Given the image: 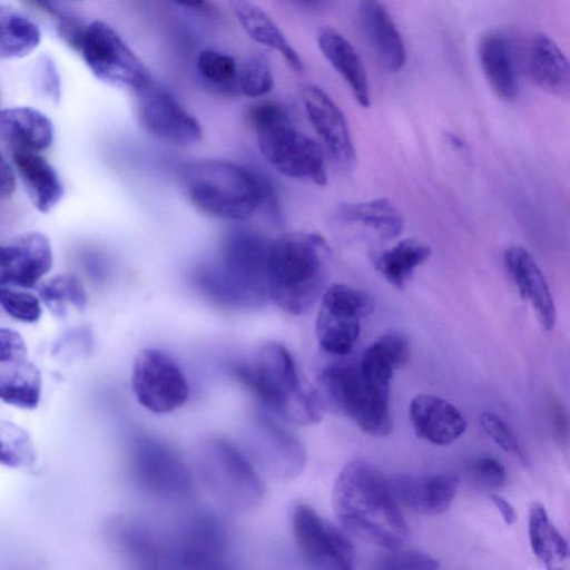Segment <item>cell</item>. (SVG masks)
Returning a JSON list of instances; mask_svg holds the SVG:
<instances>
[{
    "label": "cell",
    "mask_w": 570,
    "mask_h": 570,
    "mask_svg": "<svg viewBox=\"0 0 570 570\" xmlns=\"http://www.w3.org/2000/svg\"><path fill=\"white\" fill-rule=\"evenodd\" d=\"M373 297L345 284H333L321 296L315 333L322 350L334 356L347 355L361 332V320L371 315Z\"/></svg>",
    "instance_id": "30bf717a"
},
{
    "label": "cell",
    "mask_w": 570,
    "mask_h": 570,
    "mask_svg": "<svg viewBox=\"0 0 570 570\" xmlns=\"http://www.w3.org/2000/svg\"><path fill=\"white\" fill-rule=\"evenodd\" d=\"M121 550L142 568H169L167 532L145 520L128 519L117 524Z\"/></svg>",
    "instance_id": "83f0119b"
},
{
    "label": "cell",
    "mask_w": 570,
    "mask_h": 570,
    "mask_svg": "<svg viewBox=\"0 0 570 570\" xmlns=\"http://www.w3.org/2000/svg\"><path fill=\"white\" fill-rule=\"evenodd\" d=\"M504 265L520 295L527 299L544 331L556 325L557 313L549 286L531 254L521 246L511 245L503 254Z\"/></svg>",
    "instance_id": "ffe728a7"
},
{
    "label": "cell",
    "mask_w": 570,
    "mask_h": 570,
    "mask_svg": "<svg viewBox=\"0 0 570 570\" xmlns=\"http://www.w3.org/2000/svg\"><path fill=\"white\" fill-rule=\"evenodd\" d=\"M389 480L397 502L426 515L445 512L454 500L459 485V478L454 473H439L424 478L399 474Z\"/></svg>",
    "instance_id": "d6986e66"
},
{
    "label": "cell",
    "mask_w": 570,
    "mask_h": 570,
    "mask_svg": "<svg viewBox=\"0 0 570 570\" xmlns=\"http://www.w3.org/2000/svg\"><path fill=\"white\" fill-rule=\"evenodd\" d=\"M139 126L155 139L173 146H191L203 138L198 120L151 78L134 89Z\"/></svg>",
    "instance_id": "8fae6325"
},
{
    "label": "cell",
    "mask_w": 570,
    "mask_h": 570,
    "mask_svg": "<svg viewBox=\"0 0 570 570\" xmlns=\"http://www.w3.org/2000/svg\"><path fill=\"white\" fill-rule=\"evenodd\" d=\"M527 67L531 80L542 90L557 96L568 95V59L547 35L539 33L532 38L528 49Z\"/></svg>",
    "instance_id": "4316f807"
},
{
    "label": "cell",
    "mask_w": 570,
    "mask_h": 570,
    "mask_svg": "<svg viewBox=\"0 0 570 570\" xmlns=\"http://www.w3.org/2000/svg\"><path fill=\"white\" fill-rule=\"evenodd\" d=\"M37 6L42 8L46 11L58 14L59 11L57 9L56 0H32Z\"/></svg>",
    "instance_id": "db71d44e"
},
{
    "label": "cell",
    "mask_w": 570,
    "mask_h": 570,
    "mask_svg": "<svg viewBox=\"0 0 570 570\" xmlns=\"http://www.w3.org/2000/svg\"><path fill=\"white\" fill-rule=\"evenodd\" d=\"M255 134L261 154L275 170L318 186L327 183L325 156L321 145L298 131L293 121Z\"/></svg>",
    "instance_id": "7c38bea8"
},
{
    "label": "cell",
    "mask_w": 570,
    "mask_h": 570,
    "mask_svg": "<svg viewBox=\"0 0 570 570\" xmlns=\"http://www.w3.org/2000/svg\"><path fill=\"white\" fill-rule=\"evenodd\" d=\"M409 414L416 435L435 445H448L465 431L461 412L446 400L419 394L410 403Z\"/></svg>",
    "instance_id": "7402d4cb"
},
{
    "label": "cell",
    "mask_w": 570,
    "mask_h": 570,
    "mask_svg": "<svg viewBox=\"0 0 570 570\" xmlns=\"http://www.w3.org/2000/svg\"><path fill=\"white\" fill-rule=\"evenodd\" d=\"M483 75L498 97L511 101L518 95V73L513 47L509 38L499 31L485 33L478 47Z\"/></svg>",
    "instance_id": "603a6c76"
},
{
    "label": "cell",
    "mask_w": 570,
    "mask_h": 570,
    "mask_svg": "<svg viewBox=\"0 0 570 570\" xmlns=\"http://www.w3.org/2000/svg\"><path fill=\"white\" fill-rule=\"evenodd\" d=\"M39 295L55 313L63 311L67 303L81 309L87 296L81 282L71 274L57 275L39 287Z\"/></svg>",
    "instance_id": "74e56055"
},
{
    "label": "cell",
    "mask_w": 570,
    "mask_h": 570,
    "mask_svg": "<svg viewBox=\"0 0 570 570\" xmlns=\"http://www.w3.org/2000/svg\"><path fill=\"white\" fill-rule=\"evenodd\" d=\"M474 474L479 482L487 488L500 489L505 484V469L494 458L483 456L474 464Z\"/></svg>",
    "instance_id": "ee69618b"
},
{
    "label": "cell",
    "mask_w": 570,
    "mask_h": 570,
    "mask_svg": "<svg viewBox=\"0 0 570 570\" xmlns=\"http://www.w3.org/2000/svg\"><path fill=\"white\" fill-rule=\"evenodd\" d=\"M27 346L23 337L11 328H0V363L23 360Z\"/></svg>",
    "instance_id": "f6af8a7d"
},
{
    "label": "cell",
    "mask_w": 570,
    "mask_h": 570,
    "mask_svg": "<svg viewBox=\"0 0 570 570\" xmlns=\"http://www.w3.org/2000/svg\"><path fill=\"white\" fill-rule=\"evenodd\" d=\"M332 504L345 530L389 551L401 548L409 537L389 478L365 460L355 459L343 468Z\"/></svg>",
    "instance_id": "7a4b0ae2"
},
{
    "label": "cell",
    "mask_w": 570,
    "mask_h": 570,
    "mask_svg": "<svg viewBox=\"0 0 570 570\" xmlns=\"http://www.w3.org/2000/svg\"><path fill=\"white\" fill-rule=\"evenodd\" d=\"M272 239L249 227H236L224 236L218 258L198 266L193 282L215 305L257 309L266 305L268 255Z\"/></svg>",
    "instance_id": "6da1fadb"
},
{
    "label": "cell",
    "mask_w": 570,
    "mask_h": 570,
    "mask_svg": "<svg viewBox=\"0 0 570 570\" xmlns=\"http://www.w3.org/2000/svg\"><path fill=\"white\" fill-rule=\"evenodd\" d=\"M197 466L204 487L228 510H252L264 498L261 476L246 456L224 439H208L200 445Z\"/></svg>",
    "instance_id": "ba28073f"
},
{
    "label": "cell",
    "mask_w": 570,
    "mask_h": 570,
    "mask_svg": "<svg viewBox=\"0 0 570 570\" xmlns=\"http://www.w3.org/2000/svg\"><path fill=\"white\" fill-rule=\"evenodd\" d=\"M75 1H80V0H75Z\"/></svg>",
    "instance_id": "11a10c76"
},
{
    "label": "cell",
    "mask_w": 570,
    "mask_h": 570,
    "mask_svg": "<svg viewBox=\"0 0 570 570\" xmlns=\"http://www.w3.org/2000/svg\"><path fill=\"white\" fill-rule=\"evenodd\" d=\"M16 189V177L14 173L0 153V196L8 197Z\"/></svg>",
    "instance_id": "7dc6e473"
},
{
    "label": "cell",
    "mask_w": 570,
    "mask_h": 570,
    "mask_svg": "<svg viewBox=\"0 0 570 570\" xmlns=\"http://www.w3.org/2000/svg\"><path fill=\"white\" fill-rule=\"evenodd\" d=\"M490 499L501 513L504 523L507 525L513 524L517 519V514L511 503L504 498L493 493L490 495Z\"/></svg>",
    "instance_id": "c3c4849f"
},
{
    "label": "cell",
    "mask_w": 570,
    "mask_h": 570,
    "mask_svg": "<svg viewBox=\"0 0 570 570\" xmlns=\"http://www.w3.org/2000/svg\"><path fill=\"white\" fill-rule=\"evenodd\" d=\"M52 261L50 242L41 233L0 244V286L33 287L50 271Z\"/></svg>",
    "instance_id": "e0dca14e"
},
{
    "label": "cell",
    "mask_w": 570,
    "mask_h": 570,
    "mask_svg": "<svg viewBox=\"0 0 570 570\" xmlns=\"http://www.w3.org/2000/svg\"><path fill=\"white\" fill-rule=\"evenodd\" d=\"M439 561L417 550H403L402 547L390 550L375 564L376 569L386 570H431L439 568Z\"/></svg>",
    "instance_id": "60d3db41"
},
{
    "label": "cell",
    "mask_w": 570,
    "mask_h": 570,
    "mask_svg": "<svg viewBox=\"0 0 570 570\" xmlns=\"http://www.w3.org/2000/svg\"><path fill=\"white\" fill-rule=\"evenodd\" d=\"M295 6L303 9H320L323 8L328 0H289Z\"/></svg>",
    "instance_id": "f907efd6"
},
{
    "label": "cell",
    "mask_w": 570,
    "mask_h": 570,
    "mask_svg": "<svg viewBox=\"0 0 570 570\" xmlns=\"http://www.w3.org/2000/svg\"><path fill=\"white\" fill-rule=\"evenodd\" d=\"M331 267V248L315 232H293L271 243L269 299L291 315L308 312L321 299Z\"/></svg>",
    "instance_id": "3957f363"
},
{
    "label": "cell",
    "mask_w": 570,
    "mask_h": 570,
    "mask_svg": "<svg viewBox=\"0 0 570 570\" xmlns=\"http://www.w3.org/2000/svg\"><path fill=\"white\" fill-rule=\"evenodd\" d=\"M480 424L502 450L523 460V453L515 433L500 416L491 412H483L480 415Z\"/></svg>",
    "instance_id": "b9f144b4"
},
{
    "label": "cell",
    "mask_w": 570,
    "mask_h": 570,
    "mask_svg": "<svg viewBox=\"0 0 570 570\" xmlns=\"http://www.w3.org/2000/svg\"><path fill=\"white\" fill-rule=\"evenodd\" d=\"M229 3L237 21L254 41L277 51L294 71L304 70L301 56L261 7L250 0H229Z\"/></svg>",
    "instance_id": "f1b7e54d"
},
{
    "label": "cell",
    "mask_w": 570,
    "mask_h": 570,
    "mask_svg": "<svg viewBox=\"0 0 570 570\" xmlns=\"http://www.w3.org/2000/svg\"><path fill=\"white\" fill-rule=\"evenodd\" d=\"M254 445L263 464L277 479L292 480L306 462L303 444L264 412L253 416Z\"/></svg>",
    "instance_id": "ac0fdd59"
},
{
    "label": "cell",
    "mask_w": 570,
    "mask_h": 570,
    "mask_svg": "<svg viewBox=\"0 0 570 570\" xmlns=\"http://www.w3.org/2000/svg\"><path fill=\"white\" fill-rule=\"evenodd\" d=\"M337 217L347 223H356L375 230L382 238L400 236L404 228L402 213L387 198L367 202L343 203L337 208Z\"/></svg>",
    "instance_id": "4dcf8cb0"
},
{
    "label": "cell",
    "mask_w": 570,
    "mask_h": 570,
    "mask_svg": "<svg viewBox=\"0 0 570 570\" xmlns=\"http://www.w3.org/2000/svg\"><path fill=\"white\" fill-rule=\"evenodd\" d=\"M41 41L39 27L24 14L0 4V58H21Z\"/></svg>",
    "instance_id": "e575fe53"
},
{
    "label": "cell",
    "mask_w": 570,
    "mask_h": 570,
    "mask_svg": "<svg viewBox=\"0 0 570 570\" xmlns=\"http://www.w3.org/2000/svg\"><path fill=\"white\" fill-rule=\"evenodd\" d=\"M301 95L307 118L332 160L340 168L351 170L356 164V153L342 110L315 85H305Z\"/></svg>",
    "instance_id": "2e32d148"
},
{
    "label": "cell",
    "mask_w": 570,
    "mask_h": 570,
    "mask_svg": "<svg viewBox=\"0 0 570 570\" xmlns=\"http://www.w3.org/2000/svg\"><path fill=\"white\" fill-rule=\"evenodd\" d=\"M431 253L428 244L415 238H406L392 248L376 254L373 264L391 285L403 289L414 271L430 258Z\"/></svg>",
    "instance_id": "d6a6232c"
},
{
    "label": "cell",
    "mask_w": 570,
    "mask_h": 570,
    "mask_svg": "<svg viewBox=\"0 0 570 570\" xmlns=\"http://www.w3.org/2000/svg\"><path fill=\"white\" fill-rule=\"evenodd\" d=\"M238 65L235 58L215 49H205L197 58V71L210 87L224 94H237Z\"/></svg>",
    "instance_id": "d590c367"
},
{
    "label": "cell",
    "mask_w": 570,
    "mask_h": 570,
    "mask_svg": "<svg viewBox=\"0 0 570 570\" xmlns=\"http://www.w3.org/2000/svg\"><path fill=\"white\" fill-rule=\"evenodd\" d=\"M292 528L297 548L311 566L353 569L355 550L350 539L311 507L297 504L294 508Z\"/></svg>",
    "instance_id": "9a60e30c"
},
{
    "label": "cell",
    "mask_w": 570,
    "mask_h": 570,
    "mask_svg": "<svg viewBox=\"0 0 570 570\" xmlns=\"http://www.w3.org/2000/svg\"><path fill=\"white\" fill-rule=\"evenodd\" d=\"M445 139L448 140V142L452 147H454L458 150H463L464 151V149L466 148L465 141L461 137H459V136H456L454 134L446 132L445 134Z\"/></svg>",
    "instance_id": "816d5d0a"
},
{
    "label": "cell",
    "mask_w": 570,
    "mask_h": 570,
    "mask_svg": "<svg viewBox=\"0 0 570 570\" xmlns=\"http://www.w3.org/2000/svg\"><path fill=\"white\" fill-rule=\"evenodd\" d=\"M58 31L99 80L134 90L150 78L142 62L109 24L98 20L86 23L71 17L60 23Z\"/></svg>",
    "instance_id": "52a82bcc"
},
{
    "label": "cell",
    "mask_w": 570,
    "mask_h": 570,
    "mask_svg": "<svg viewBox=\"0 0 570 570\" xmlns=\"http://www.w3.org/2000/svg\"><path fill=\"white\" fill-rule=\"evenodd\" d=\"M528 531L533 553L549 569L559 568L568 559V543L540 502L530 505Z\"/></svg>",
    "instance_id": "836d02e7"
},
{
    "label": "cell",
    "mask_w": 570,
    "mask_h": 570,
    "mask_svg": "<svg viewBox=\"0 0 570 570\" xmlns=\"http://www.w3.org/2000/svg\"><path fill=\"white\" fill-rule=\"evenodd\" d=\"M180 183L193 205L216 218L242 222L259 208L258 175L228 160L189 161L181 168Z\"/></svg>",
    "instance_id": "5b68a950"
},
{
    "label": "cell",
    "mask_w": 570,
    "mask_h": 570,
    "mask_svg": "<svg viewBox=\"0 0 570 570\" xmlns=\"http://www.w3.org/2000/svg\"><path fill=\"white\" fill-rule=\"evenodd\" d=\"M274 87V77L267 61L258 55L249 57L238 69L237 94L257 98Z\"/></svg>",
    "instance_id": "f35d334b"
},
{
    "label": "cell",
    "mask_w": 570,
    "mask_h": 570,
    "mask_svg": "<svg viewBox=\"0 0 570 570\" xmlns=\"http://www.w3.org/2000/svg\"><path fill=\"white\" fill-rule=\"evenodd\" d=\"M317 41L322 53L350 87L354 99L360 106L367 108L371 104L370 85L356 49L331 27L320 29Z\"/></svg>",
    "instance_id": "cb8c5ba5"
},
{
    "label": "cell",
    "mask_w": 570,
    "mask_h": 570,
    "mask_svg": "<svg viewBox=\"0 0 570 570\" xmlns=\"http://www.w3.org/2000/svg\"><path fill=\"white\" fill-rule=\"evenodd\" d=\"M36 460V448L29 433L12 422L0 420V464L27 470Z\"/></svg>",
    "instance_id": "8d00e7d4"
},
{
    "label": "cell",
    "mask_w": 570,
    "mask_h": 570,
    "mask_svg": "<svg viewBox=\"0 0 570 570\" xmlns=\"http://www.w3.org/2000/svg\"><path fill=\"white\" fill-rule=\"evenodd\" d=\"M552 421H553V430L557 434V438L562 440L566 436L567 425H566V416L563 414L560 405L552 406Z\"/></svg>",
    "instance_id": "681fc988"
},
{
    "label": "cell",
    "mask_w": 570,
    "mask_h": 570,
    "mask_svg": "<svg viewBox=\"0 0 570 570\" xmlns=\"http://www.w3.org/2000/svg\"><path fill=\"white\" fill-rule=\"evenodd\" d=\"M6 364L0 367V401L23 410L36 409L42 391L39 368L24 358Z\"/></svg>",
    "instance_id": "1f68e13d"
},
{
    "label": "cell",
    "mask_w": 570,
    "mask_h": 570,
    "mask_svg": "<svg viewBox=\"0 0 570 570\" xmlns=\"http://www.w3.org/2000/svg\"><path fill=\"white\" fill-rule=\"evenodd\" d=\"M335 357L321 363L317 370L322 404L347 416L368 435H389L393 426L390 387L368 380L360 362Z\"/></svg>",
    "instance_id": "8992f818"
},
{
    "label": "cell",
    "mask_w": 570,
    "mask_h": 570,
    "mask_svg": "<svg viewBox=\"0 0 570 570\" xmlns=\"http://www.w3.org/2000/svg\"><path fill=\"white\" fill-rule=\"evenodd\" d=\"M410 354L411 345L407 337L400 332H390L364 351L360 366L368 380L390 387L393 372L407 363Z\"/></svg>",
    "instance_id": "f546056e"
},
{
    "label": "cell",
    "mask_w": 570,
    "mask_h": 570,
    "mask_svg": "<svg viewBox=\"0 0 570 570\" xmlns=\"http://www.w3.org/2000/svg\"><path fill=\"white\" fill-rule=\"evenodd\" d=\"M12 160L33 206L40 213L50 212L63 195L55 168L35 151L14 150Z\"/></svg>",
    "instance_id": "484cf974"
},
{
    "label": "cell",
    "mask_w": 570,
    "mask_h": 570,
    "mask_svg": "<svg viewBox=\"0 0 570 570\" xmlns=\"http://www.w3.org/2000/svg\"><path fill=\"white\" fill-rule=\"evenodd\" d=\"M246 120L252 129L257 132L276 125L292 121L288 110L276 101H258L246 110Z\"/></svg>",
    "instance_id": "7bdbcfd3"
},
{
    "label": "cell",
    "mask_w": 570,
    "mask_h": 570,
    "mask_svg": "<svg viewBox=\"0 0 570 570\" xmlns=\"http://www.w3.org/2000/svg\"><path fill=\"white\" fill-rule=\"evenodd\" d=\"M171 568L217 569L227 554L228 538L215 515L194 511L169 531Z\"/></svg>",
    "instance_id": "5bb4252c"
},
{
    "label": "cell",
    "mask_w": 570,
    "mask_h": 570,
    "mask_svg": "<svg viewBox=\"0 0 570 570\" xmlns=\"http://www.w3.org/2000/svg\"><path fill=\"white\" fill-rule=\"evenodd\" d=\"M0 306L7 314L23 323L37 322L42 313L40 299L12 286H0Z\"/></svg>",
    "instance_id": "ab89813d"
},
{
    "label": "cell",
    "mask_w": 570,
    "mask_h": 570,
    "mask_svg": "<svg viewBox=\"0 0 570 570\" xmlns=\"http://www.w3.org/2000/svg\"><path fill=\"white\" fill-rule=\"evenodd\" d=\"M39 81L41 90L52 100L60 97V81L55 63L49 58H43L39 63Z\"/></svg>",
    "instance_id": "bcb514c9"
},
{
    "label": "cell",
    "mask_w": 570,
    "mask_h": 570,
    "mask_svg": "<svg viewBox=\"0 0 570 570\" xmlns=\"http://www.w3.org/2000/svg\"><path fill=\"white\" fill-rule=\"evenodd\" d=\"M232 376L284 420L311 425L322 419L318 393L302 383L295 360L281 343L267 342L244 361L233 363Z\"/></svg>",
    "instance_id": "277c9868"
},
{
    "label": "cell",
    "mask_w": 570,
    "mask_h": 570,
    "mask_svg": "<svg viewBox=\"0 0 570 570\" xmlns=\"http://www.w3.org/2000/svg\"><path fill=\"white\" fill-rule=\"evenodd\" d=\"M358 17L363 33L380 63L399 72L406 62L403 38L381 0H360Z\"/></svg>",
    "instance_id": "44dd1931"
},
{
    "label": "cell",
    "mask_w": 570,
    "mask_h": 570,
    "mask_svg": "<svg viewBox=\"0 0 570 570\" xmlns=\"http://www.w3.org/2000/svg\"><path fill=\"white\" fill-rule=\"evenodd\" d=\"M129 465L138 487L165 501H180L190 493V475L180 455L166 442L146 433L130 444Z\"/></svg>",
    "instance_id": "9c48e42d"
},
{
    "label": "cell",
    "mask_w": 570,
    "mask_h": 570,
    "mask_svg": "<svg viewBox=\"0 0 570 570\" xmlns=\"http://www.w3.org/2000/svg\"><path fill=\"white\" fill-rule=\"evenodd\" d=\"M131 389L138 403L156 414L175 411L189 396L188 382L177 363L157 348H144L136 355Z\"/></svg>",
    "instance_id": "4fadbf2b"
},
{
    "label": "cell",
    "mask_w": 570,
    "mask_h": 570,
    "mask_svg": "<svg viewBox=\"0 0 570 570\" xmlns=\"http://www.w3.org/2000/svg\"><path fill=\"white\" fill-rule=\"evenodd\" d=\"M174 2L189 8V9H203L207 1L206 0H173Z\"/></svg>",
    "instance_id": "f5cc1de1"
},
{
    "label": "cell",
    "mask_w": 570,
    "mask_h": 570,
    "mask_svg": "<svg viewBox=\"0 0 570 570\" xmlns=\"http://www.w3.org/2000/svg\"><path fill=\"white\" fill-rule=\"evenodd\" d=\"M0 137L14 150L39 153L53 139L51 120L32 107H12L0 110Z\"/></svg>",
    "instance_id": "d4e9b609"
}]
</instances>
